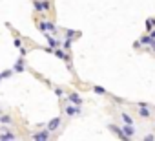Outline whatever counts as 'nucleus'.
<instances>
[{
    "mask_svg": "<svg viewBox=\"0 0 155 141\" xmlns=\"http://www.w3.org/2000/svg\"><path fill=\"white\" fill-rule=\"evenodd\" d=\"M38 29H40L42 33H46V31H55V26H53L51 22H40V24H38Z\"/></svg>",
    "mask_w": 155,
    "mask_h": 141,
    "instance_id": "nucleus-1",
    "label": "nucleus"
},
{
    "mask_svg": "<svg viewBox=\"0 0 155 141\" xmlns=\"http://www.w3.org/2000/svg\"><path fill=\"white\" fill-rule=\"evenodd\" d=\"M122 132H124V136H126V137H133V136H135V128H133L131 125H128V123L122 126Z\"/></svg>",
    "mask_w": 155,
    "mask_h": 141,
    "instance_id": "nucleus-2",
    "label": "nucleus"
},
{
    "mask_svg": "<svg viewBox=\"0 0 155 141\" xmlns=\"http://www.w3.org/2000/svg\"><path fill=\"white\" fill-rule=\"evenodd\" d=\"M58 125H60V117H55V119H51L49 123H48V130H57L58 128Z\"/></svg>",
    "mask_w": 155,
    "mask_h": 141,
    "instance_id": "nucleus-3",
    "label": "nucleus"
},
{
    "mask_svg": "<svg viewBox=\"0 0 155 141\" xmlns=\"http://www.w3.org/2000/svg\"><path fill=\"white\" fill-rule=\"evenodd\" d=\"M49 134H51V130H44V132H37V134H33V139H48V137H49Z\"/></svg>",
    "mask_w": 155,
    "mask_h": 141,
    "instance_id": "nucleus-4",
    "label": "nucleus"
},
{
    "mask_svg": "<svg viewBox=\"0 0 155 141\" xmlns=\"http://www.w3.org/2000/svg\"><path fill=\"white\" fill-rule=\"evenodd\" d=\"M69 101H71L73 105H77V106H79V105L82 103V97H81L79 94H69Z\"/></svg>",
    "mask_w": 155,
    "mask_h": 141,
    "instance_id": "nucleus-5",
    "label": "nucleus"
},
{
    "mask_svg": "<svg viewBox=\"0 0 155 141\" xmlns=\"http://www.w3.org/2000/svg\"><path fill=\"white\" fill-rule=\"evenodd\" d=\"M66 114H68V115H81V110L75 108V106H68V108H66Z\"/></svg>",
    "mask_w": 155,
    "mask_h": 141,
    "instance_id": "nucleus-6",
    "label": "nucleus"
},
{
    "mask_svg": "<svg viewBox=\"0 0 155 141\" xmlns=\"http://www.w3.org/2000/svg\"><path fill=\"white\" fill-rule=\"evenodd\" d=\"M13 70H15L17 74H22V72H24V62H22V59H18V60H17V64H15V68H13Z\"/></svg>",
    "mask_w": 155,
    "mask_h": 141,
    "instance_id": "nucleus-7",
    "label": "nucleus"
},
{
    "mask_svg": "<svg viewBox=\"0 0 155 141\" xmlns=\"http://www.w3.org/2000/svg\"><path fill=\"white\" fill-rule=\"evenodd\" d=\"M48 42H49V48H51V50H55V48H57V44H58V40H57V39H53L51 35H48Z\"/></svg>",
    "mask_w": 155,
    "mask_h": 141,
    "instance_id": "nucleus-8",
    "label": "nucleus"
},
{
    "mask_svg": "<svg viewBox=\"0 0 155 141\" xmlns=\"http://www.w3.org/2000/svg\"><path fill=\"white\" fill-rule=\"evenodd\" d=\"M139 115L146 119V117H150V110H148L146 106H140V110H139Z\"/></svg>",
    "mask_w": 155,
    "mask_h": 141,
    "instance_id": "nucleus-9",
    "label": "nucleus"
},
{
    "mask_svg": "<svg viewBox=\"0 0 155 141\" xmlns=\"http://www.w3.org/2000/svg\"><path fill=\"white\" fill-rule=\"evenodd\" d=\"M139 42H140V44H153V39H151V35H146V37H142Z\"/></svg>",
    "mask_w": 155,
    "mask_h": 141,
    "instance_id": "nucleus-10",
    "label": "nucleus"
},
{
    "mask_svg": "<svg viewBox=\"0 0 155 141\" xmlns=\"http://www.w3.org/2000/svg\"><path fill=\"white\" fill-rule=\"evenodd\" d=\"M53 53H55V55H57V57H58V59H62V60H68V55H66V53H64V51H60V50H55V51H53Z\"/></svg>",
    "mask_w": 155,
    "mask_h": 141,
    "instance_id": "nucleus-11",
    "label": "nucleus"
},
{
    "mask_svg": "<svg viewBox=\"0 0 155 141\" xmlns=\"http://www.w3.org/2000/svg\"><path fill=\"white\" fill-rule=\"evenodd\" d=\"M0 139H4V141H6V139H15V134H11V132H4L2 136H0Z\"/></svg>",
    "mask_w": 155,
    "mask_h": 141,
    "instance_id": "nucleus-12",
    "label": "nucleus"
},
{
    "mask_svg": "<svg viewBox=\"0 0 155 141\" xmlns=\"http://www.w3.org/2000/svg\"><path fill=\"white\" fill-rule=\"evenodd\" d=\"M13 72H15V70H6V72H2L0 75H2V79H6V77H11V75H13Z\"/></svg>",
    "mask_w": 155,
    "mask_h": 141,
    "instance_id": "nucleus-13",
    "label": "nucleus"
},
{
    "mask_svg": "<svg viewBox=\"0 0 155 141\" xmlns=\"http://www.w3.org/2000/svg\"><path fill=\"white\" fill-rule=\"evenodd\" d=\"M122 121H124V123H128V125H133V119H131L128 114H122Z\"/></svg>",
    "mask_w": 155,
    "mask_h": 141,
    "instance_id": "nucleus-14",
    "label": "nucleus"
},
{
    "mask_svg": "<svg viewBox=\"0 0 155 141\" xmlns=\"http://www.w3.org/2000/svg\"><path fill=\"white\" fill-rule=\"evenodd\" d=\"M151 24L155 26V19H148V22H146V29H148V31H151V29H153V28H151Z\"/></svg>",
    "mask_w": 155,
    "mask_h": 141,
    "instance_id": "nucleus-15",
    "label": "nucleus"
},
{
    "mask_svg": "<svg viewBox=\"0 0 155 141\" xmlns=\"http://www.w3.org/2000/svg\"><path fill=\"white\" fill-rule=\"evenodd\" d=\"M93 92H95V94H106V90H104L102 86H93Z\"/></svg>",
    "mask_w": 155,
    "mask_h": 141,
    "instance_id": "nucleus-16",
    "label": "nucleus"
},
{
    "mask_svg": "<svg viewBox=\"0 0 155 141\" xmlns=\"http://www.w3.org/2000/svg\"><path fill=\"white\" fill-rule=\"evenodd\" d=\"M0 121L6 125V123H11V117H9V115H2V117H0Z\"/></svg>",
    "mask_w": 155,
    "mask_h": 141,
    "instance_id": "nucleus-17",
    "label": "nucleus"
},
{
    "mask_svg": "<svg viewBox=\"0 0 155 141\" xmlns=\"http://www.w3.org/2000/svg\"><path fill=\"white\" fill-rule=\"evenodd\" d=\"M35 9H37V11H42V9H44V6H42L40 2H35Z\"/></svg>",
    "mask_w": 155,
    "mask_h": 141,
    "instance_id": "nucleus-18",
    "label": "nucleus"
},
{
    "mask_svg": "<svg viewBox=\"0 0 155 141\" xmlns=\"http://www.w3.org/2000/svg\"><path fill=\"white\" fill-rule=\"evenodd\" d=\"M69 46H71V39H66V40H64V48H66V50H68V48H69Z\"/></svg>",
    "mask_w": 155,
    "mask_h": 141,
    "instance_id": "nucleus-19",
    "label": "nucleus"
},
{
    "mask_svg": "<svg viewBox=\"0 0 155 141\" xmlns=\"http://www.w3.org/2000/svg\"><path fill=\"white\" fill-rule=\"evenodd\" d=\"M77 35V31H73V29H68V37L71 39V37H75Z\"/></svg>",
    "mask_w": 155,
    "mask_h": 141,
    "instance_id": "nucleus-20",
    "label": "nucleus"
},
{
    "mask_svg": "<svg viewBox=\"0 0 155 141\" xmlns=\"http://www.w3.org/2000/svg\"><path fill=\"white\" fill-rule=\"evenodd\" d=\"M15 46H17V48H20V46H22V42H20V39H15Z\"/></svg>",
    "mask_w": 155,
    "mask_h": 141,
    "instance_id": "nucleus-21",
    "label": "nucleus"
},
{
    "mask_svg": "<svg viewBox=\"0 0 155 141\" xmlns=\"http://www.w3.org/2000/svg\"><path fill=\"white\" fill-rule=\"evenodd\" d=\"M150 35H151V39L155 40V29H153V31H150Z\"/></svg>",
    "mask_w": 155,
    "mask_h": 141,
    "instance_id": "nucleus-22",
    "label": "nucleus"
},
{
    "mask_svg": "<svg viewBox=\"0 0 155 141\" xmlns=\"http://www.w3.org/2000/svg\"><path fill=\"white\" fill-rule=\"evenodd\" d=\"M0 79H2V75H0Z\"/></svg>",
    "mask_w": 155,
    "mask_h": 141,
    "instance_id": "nucleus-23",
    "label": "nucleus"
}]
</instances>
